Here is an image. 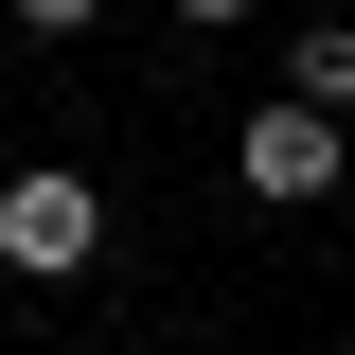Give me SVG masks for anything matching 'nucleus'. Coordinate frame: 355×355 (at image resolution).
Listing matches in <instances>:
<instances>
[{"label":"nucleus","instance_id":"7ed1b4c3","mask_svg":"<svg viewBox=\"0 0 355 355\" xmlns=\"http://www.w3.org/2000/svg\"><path fill=\"white\" fill-rule=\"evenodd\" d=\"M284 107H355V18H302L284 36Z\"/></svg>","mask_w":355,"mask_h":355},{"label":"nucleus","instance_id":"20e7f679","mask_svg":"<svg viewBox=\"0 0 355 355\" xmlns=\"http://www.w3.org/2000/svg\"><path fill=\"white\" fill-rule=\"evenodd\" d=\"M18 18H36V36H89V18H107V0H18Z\"/></svg>","mask_w":355,"mask_h":355},{"label":"nucleus","instance_id":"f257e3e1","mask_svg":"<svg viewBox=\"0 0 355 355\" xmlns=\"http://www.w3.org/2000/svg\"><path fill=\"white\" fill-rule=\"evenodd\" d=\"M89 249H107V196H89L71 160H36V178H0V266H18V284H71Z\"/></svg>","mask_w":355,"mask_h":355},{"label":"nucleus","instance_id":"f03ea898","mask_svg":"<svg viewBox=\"0 0 355 355\" xmlns=\"http://www.w3.org/2000/svg\"><path fill=\"white\" fill-rule=\"evenodd\" d=\"M355 178V125L338 107H249V196L266 214H302V196H338Z\"/></svg>","mask_w":355,"mask_h":355},{"label":"nucleus","instance_id":"39448f33","mask_svg":"<svg viewBox=\"0 0 355 355\" xmlns=\"http://www.w3.org/2000/svg\"><path fill=\"white\" fill-rule=\"evenodd\" d=\"M178 18H249V0H178Z\"/></svg>","mask_w":355,"mask_h":355}]
</instances>
